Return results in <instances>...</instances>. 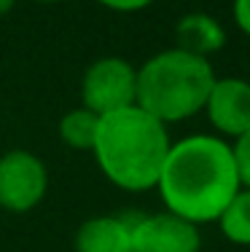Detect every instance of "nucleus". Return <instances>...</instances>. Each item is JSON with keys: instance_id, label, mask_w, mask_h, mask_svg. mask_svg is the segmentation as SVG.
Segmentation results:
<instances>
[{"instance_id": "nucleus-1", "label": "nucleus", "mask_w": 250, "mask_h": 252, "mask_svg": "<svg viewBox=\"0 0 250 252\" xmlns=\"http://www.w3.org/2000/svg\"><path fill=\"white\" fill-rule=\"evenodd\" d=\"M240 188L231 145L218 134H188L172 142L156 180L167 212L194 225L215 223Z\"/></svg>"}, {"instance_id": "nucleus-2", "label": "nucleus", "mask_w": 250, "mask_h": 252, "mask_svg": "<svg viewBox=\"0 0 250 252\" xmlns=\"http://www.w3.org/2000/svg\"><path fill=\"white\" fill-rule=\"evenodd\" d=\"M170 145L172 140L167 124L143 107L129 105L100 116L92 153L108 183L129 193H143L156 188Z\"/></svg>"}, {"instance_id": "nucleus-3", "label": "nucleus", "mask_w": 250, "mask_h": 252, "mask_svg": "<svg viewBox=\"0 0 250 252\" xmlns=\"http://www.w3.org/2000/svg\"><path fill=\"white\" fill-rule=\"evenodd\" d=\"M215 70L205 57L183 49H164L138 67L135 105L162 124H180L205 110L215 83Z\"/></svg>"}, {"instance_id": "nucleus-4", "label": "nucleus", "mask_w": 250, "mask_h": 252, "mask_svg": "<svg viewBox=\"0 0 250 252\" xmlns=\"http://www.w3.org/2000/svg\"><path fill=\"white\" fill-rule=\"evenodd\" d=\"M138 70L124 57H103L92 62L81 81V107L108 116L113 110L135 105Z\"/></svg>"}, {"instance_id": "nucleus-5", "label": "nucleus", "mask_w": 250, "mask_h": 252, "mask_svg": "<svg viewBox=\"0 0 250 252\" xmlns=\"http://www.w3.org/2000/svg\"><path fill=\"white\" fill-rule=\"evenodd\" d=\"M49 190V169L30 151L0 156V209L14 215L33 212Z\"/></svg>"}, {"instance_id": "nucleus-6", "label": "nucleus", "mask_w": 250, "mask_h": 252, "mask_svg": "<svg viewBox=\"0 0 250 252\" xmlns=\"http://www.w3.org/2000/svg\"><path fill=\"white\" fill-rule=\"evenodd\" d=\"M132 252H199V225L178 218L172 212L127 215Z\"/></svg>"}, {"instance_id": "nucleus-7", "label": "nucleus", "mask_w": 250, "mask_h": 252, "mask_svg": "<svg viewBox=\"0 0 250 252\" xmlns=\"http://www.w3.org/2000/svg\"><path fill=\"white\" fill-rule=\"evenodd\" d=\"M207 121L218 137H240L250 129V81L237 75L215 78L205 102Z\"/></svg>"}, {"instance_id": "nucleus-8", "label": "nucleus", "mask_w": 250, "mask_h": 252, "mask_svg": "<svg viewBox=\"0 0 250 252\" xmlns=\"http://www.w3.org/2000/svg\"><path fill=\"white\" fill-rule=\"evenodd\" d=\"M75 252H132L127 215H100L89 218L75 231Z\"/></svg>"}, {"instance_id": "nucleus-9", "label": "nucleus", "mask_w": 250, "mask_h": 252, "mask_svg": "<svg viewBox=\"0 0 250 252\" xmlns=\"http://www.w3.org/2000/svg\"><path fill=\"white\" fill-rule=\"evenodd\" d=\"M175 40H178V49L207 59L210 54L221 51L226 46V30L213 14L194 11V14H186L178 22Z\"/></svg>"}, {"instance_id": "nucleus-10", "label": "nucleus", "mask_w": 250, "mask_h": 252, "mask_svg": "<svg viewBox=\"0 0 250 252\" xmlns=\"http://www.w3.org/2000/svg\"><path fill=\"white\" fill-rule=\"evenodd\" d=\"M221 233L237 247H250V188H240L215 220Z\"/></svg>"}, {"instance_id": "nucleus-11", "label": "nucleus", "mask_w": 250, "mask_h": 252, "mask_svg": "<svg viewBox=\"0 0 250 252\" xmlns=\"http://www.w3.org/2000/svg\"><path fill=\"white\" fill-rule=\"evenodd\" d=\"M100 129V116L86 107H75V110L65 113L59 121V140L73 151H92L94 137Z\"/></svg>"}, {"instance_id": "nucleus-12", "label": "nucleus", "mask_w": 250, "mask_h": 252, "mask_svg": "<svg viewBox=\"0 0 250 252\" xmlns=\"http://www.w3.org/2000/svg\"><path fill=\"white\" fill-rule=\"evenodd\" d=\"M231 153H234V164H237V175H240V185H242V188H250V129L234 140Z\"/></svg>"}, {"instance_id": "nucleus-13", "label": "nucleus", "mask_w": 250, "mask_h": 252, "mask_svg": "<svg viewBox=\"0 0 250 252\" xmlns=\"http://www.w3.org/2000/svg\"><path fill=\"white\" fill-rule=\"evenodd\" d=\"M97 3L108 11H116V14H138L156 0H97Z\"/></svg>"}, {"instance_id": "nucleus-14", "label": "nucleus", "mask_w": 250, "mask_h": 252, "mask_svg": "<svg viewBox=\"0 0 250 252\" xmlns=\"http://www.w3.org/2000/svg\"><path fill=\"white\" fill-rule=\"evenodd\" d=\"M231 16H234V25L242 30V35L250 38V0H234L231 3Z\"/></svg>"}, {"instance_id": "nucleus-15", "label": "nucleus", "mask_w": 250, "mask_h": 252, "mask_svg": "<svg viewBox=\"0 0 250 252\" xmlns=\"http://www.w3.org/2000/svg\"><path fill=\"white\" fill-rule=\"evenodd\" d=\"M14 5H16V0H0V16H5Z\"/></svg>"}, {"instance_id": "nucleus-16", "label": "nucleus", "mask_w": 250, "mask_h": 252, "mask_svg": "<svg viewBox=\"0 0 250 252\" xmlns=\"http://www.w3.org/2000/svg\"><path fill=\"white\" fill-rule=\"evenodd\" d=\"M35 3H46V5H51V3H62V0H35Z\"/></svg>"}]
</instances>
